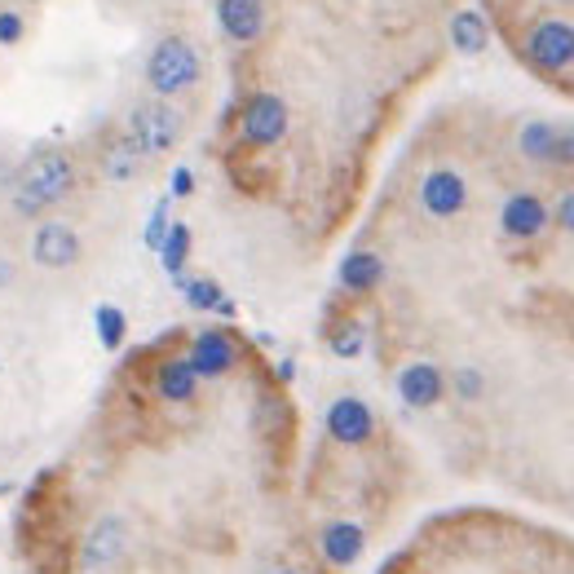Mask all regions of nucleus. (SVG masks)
Returning <instances> with one entry per match:
<instances>
[{
  "label": "nucleus",
  "instance_id": "f257e3e1",
  "mask_svg": "<svg viewBox=\"0 0 574 574\" xmlns=\"http://www.w3.org/2000/svg\"><path fill=\"white\" fill-rule=\"evenodd\" d=\"M72 181H76V173H72V160L67 155H62V151H36L23 164V173H18L14 208L27 213V217H36V213L53 208L62 195H67Z\"/></svg>",
  "mask_w": 574,
  "mask_h": 574
},
{
  "label": "nucleus",
  "instance_id": "f03ea898",
  "mask_svg": "<svg viewBox=\"0 0 574 574\" xmlns=\"http://www.w3.org/2000/svg\"><path fill=\"white\" fill-rule=\"evenodd\" d=\"M146 80H151V89L160 98H173V93L190 89V85L200 80V53L190 49L181 36L160 40L151 49V58H146Z\"/></svg>",
  "mask_w": 574,
  "mask_h": 574
},
{
  "label": "nucleus",
  "instance_id": "7ed1b4c3",
  "mask_svg": "<svg viewBox=\"0 0 574 574\" xmlns=\"http://www.w3.org/2000/svg\"><path fill=\"white\" fill-rule=\"evenodd\" d=\"M181 138V115L168 106V102H146L133 111L129 119V142L138 155H160V151H173Z\"/></svg>",
  "mask_w": 574,
  "mask_h": 574
},
{
  "label": "nucleus",
  "instance_id": "20e7f679",
  "mask_svg": "<svg viewBox=\"0 0 574 574\" xmlns=\"http://www.w3.org/2000/svg\"><path fill=\"white\" fill-rule=\"evenodd\" d=\"M526 58L548 76L570 72L574 67V27L565 18H539L526 31Z\"/></svg>",
  "mask_w": 574,
  "mask_h": 574
},
{
  "label": "nucleus",
  "instance_id": "39448f33",
  "mask_svg": "<svg viewBox=\"0 0 574 574\" xmlns=\"http://www.w3.org/2000/svg\"><path fill=\"white\" fill-rule=\"evenodd\" d=\"M518 146L535 164H574V124H552V119H531L518 133Z\"/></svg>",
  "mask_w": 574,
  "mask_h": 574
},
{
  "label": "nucleus",
  "instance_id": "423d86ee",
  "mask_svg": "<svg viewBox=\"0 0 574 574\" xmlns=\"http://www.w3.org/2000/svg\"><path fill=\"white\" fill-rule=\"evenodd\" d=\"M288 133V106L275 93H257L243 106V142L252 146H275Z\"/></svg>",
  "mask_w": 574,
  "mask_h": 574
},
{
  "label": "nucleus",
  "instance_id": "0eeeda50",
  "mask_svg": "<svg viewBox=\"0 0 574 574\" xmlns=\"http://www.w3.org/2000/svg\"><path fill=\"white\" fill-rule=\"evenodd\" d=\"M552 213L544 208L539 195H531V190H518V195H508L503 208H499V226L508 239H539L548 230Z\"/></svg>",
  "mask_w": 574,
  "mask_h": 574
},
{
  "label": "nucleus",
  "instance_id": "6e6552de",
  "mask_svg": "<svg viewBox=\"0 0 574 574\" xmlns=\"http://www.w3.org/2000/svg\"><path fill=\"white\" fill-rule=\"evenodd\" d=\"M420 204H424L429 217H456V213H464V204H469V186H464L460 173L437 168V173H429V177L420 181Z\"/></svg>",
  "mask_w": 574,
  "mask_h": 574
},
{
  "label": "nucleus",
  "instance_id": "1a4fd4ad",
  "mask_svg": "<svg viewBox=\"0 0 574 574\" xmlns=\"http://www.w3.org/2000/svg\"><path fill=\"white\" fill-rule=\"evenodd\" d=\"M31 257H36V266H44V270H67V266H76V257H80V239L62 226V221H44L40 230H36V239H31Z\"/></svg>",
  "mask_w": 574,
  "mask_h": 574
},
{
  "label": "nucleus",
  "instance_id": "9d476101",
  "mask_svg": "<svg viewBox=\"0 0 574 574\" xmlns=\"http://www.w3.org/2000/svg\"><path fill=\"white\" fill-rule=\"evenodd\" d=\"M371 429H375V416H371V407H367L362 398L345 394V398H336V403L328 407V433H332L336 442L362 446V442L371 437Z\"/></svg>",
  "mask_w": 574,
  "mask_h": 574
},
{
  "label": "nucleus",
  "instance_id": "9b49d317",
  "mask_svg": "<svg viewBox=\"0 0 574 574\" xmlns=\"http://www.w3.org/2000/svg\"><path fill=\"white\" fill-rule=\"evenodd\" d=\"M217 23L230 40L247 44V40H257L262 27H266V5L262 0H217Z\"/></svg>",
  "mask_w": 574,
  "mask_h": 574
},
{
  "label": "nucleus",
  "instance_id": "f8f14e48",
  "mask_svg": "<svg viewBox=\"0 0 574 574\" xmlns=\"http://www.w3.org/2000/svg\"><path fill=\"white\" fill-rule=\"evenodd\" d=\"M442 394H446V380L433 362H411L398 371V398L407 407H433L442 403Z\"/></svg>",
  "mask_w": 574,
  "mask_h": 574
},
{
  "label": "nucleus",
  "instance_id": "ddd939ff",
  "mask_svg": "<svg viewBox=\"0 0 574 574\" xmlns=\"http://www.w3.org/2000/svg\"><path fill=\"white\" fill-rule=\"evenodd\" d=\"M190 367H195V375L204 380H213V375H226L230 367H234V345H230V336H221V332H200L195 336V345H190Z\"/></svg>",
  "mask_w": 574,
  "mask_h": 574
},
{
  "label": "nucleus",
  "instance_id": "4468645a",
  "mask_svg": "<svg viewBox=\"0 0 574 574\" xmlns=\"http://www.w3.org/2000/svg\"><path fill=\"white\" fill-rule=\"evenodd\" d=\"M119 552H124V522H119V518H102V522L93 526V535L85 539V565H89V570H102V565H111Z\"/></svg>",
  "mask_w": 574,
  "mask_h": 574
},
{
  "label": "nucleus",
  "instance_id": "2eb2a0df",
  "mask_svg": "<svg viewBox=\"0 0 574 574\" xmlns=\"http://www.w3.org/2000/svg\"><path fill=\"white\" fill-rule=\"evenodd\" d=\"M362 548H367V535L354 522H336V526L323 531V557L332 565H354L362 557Z\"/></svg>",
  "mask_w": 574,
  "mask_h": 574
},
{
  "label": "nucleus",
  "instance_id": "dca6fc26",
  "mask_svg": "<svg viewBox=\"0 0 574 574\" xmlns=\"http://www.w3.org/2000/svg\"><path fill=\"white\" fill-rule=\"evenodd\" d=\"M380 279H385V262H380L375 252H349L341 262V288H349V292H371Z\"/></svg>",
  "mask_w": 574,
  "mask_h": 574
},
{
  "label": "nucleus",
  "instance_id": "f3484780",
  "mask_svg": "<svg viewBox=\"0 0 574 574\" xmlns=\"http://www.w3.org/2000/svg\"><path fill=\"white\" fill-rule=\"evenodd\" d=\"M160 398H168V403H190L195 398V385H200V375H195V367H190V358H173V362H164L160 367Z\"/></svg>",
  "mask_w": 574,
  "mask_h": 574
},
{
  "label": "nucleus",
  "instance_id": "a211bd4d",
  "mask_svg": "<svg viewBox=\"0 0 574 574\" xmlns=\"http://www.w3.org/2000/svg\"><path fill=\"white\" fill-rule=\"evenodd\" d=\"M177 283H181V296L190 309H213L221 318H234V301L221 292L217 279H177Z\"/></svg>",
  "mask_w": 574,
  "mask_h": 574
},
{
  "label": "nucleus",
  "instance_id": "6ab92c4d",
  "mask_svg": "<svg viewBox=\"0 0 574 574\" xmlns=\"http://www.w3.org/2000/svg\"><path fill=\"white\" fill-rule=\"evenodd\" d=\"M486 18L477 14V10H460L456 18H451V44L460 49V53H482L486 49Z\"/></svg>",
  "mask_w": 574,
  "mask_h": 574
},
{
  "label": "nucleus",
  "instance_id": "aec40b11",
  "mask_svg": "<svg viewBox=\"0 0 574 574\" xmlns=\"http://www.w3.org/2000/svg\"><path fill=\"white\" fill-rule=\"evenodd\" d=\"M186 257H190V230H186L181 221H173L168 234H164V243H160V262H164V270H168L173 279H181Z\"/></svg>",
  "mask_w": 574,
  "mask_h": 574
},
{
  "label": "nucleus",
  "instance_id": "412c9836",
  "mask_svg": "<svg viewBox=\"0 0 574 574\" xmlns=\"http://www.w3.org/2000/svg\"><path fill=\"white\" fill-rule=\"evenodd\" d=\"M124 328H129V323H124V309H115V305H102L98 309V336H102L106 349H119L124 345Z\"/></svg>",
  "mask_w": 574,
  "mask_h": 574
},
{
  "label": "nucleus",
  "instance_id": "4be33fe9",
  "mask_svg": "<svg viewBox=\"0 0 574 574\" xmlns=\"http://www.w3.org/2000/svg\"><path fill=\"white\" fill-rule=\"evenodd\" d=\"M106 173H111V177H133V173H138V151H133L129 142H119V146L106 155Z\"/></svg>",
  "mask_w": 574,
  "mask_h": 574
},
{
  "label": "nucleus",
  "instance_id": "5701e85b",
  "mask_svg": "<svg viewBox=\"0 0 574 574\" xmlns=\"http://www.w3.org/2000/svg\"><path fill=\"white\" fill-rule=\"evenodd\" d=\"M362 341H367V332H362L358 323H345V328L332 336V349H336V358H354V354H362Z\"/></svg>",
  "mask_w": 574,
  "mask_h": 574
},
{
  "label": "nucleus",
  "instance_id": "b1692460",
  "mask_svg": "<svg viewBox=\"0 0 574 574\" xmlns=\"http://www.w3.org/2000/svg\"><path fill=\"white\" fill-rule=\"evenodd\" d=\"M168 200H160L155 204V213H151V221H146V247L151 252H160V243H164V234H168Z\"/></svg>",
  "mask_w": 574,
  "mask_h": 574
},
{
  "label": "nucleus",
  "instance_id": "393cba45",
  "mask_svg": "<svg viewBox=\"0 0 574 574\" xmlns=\"http://www.w3.org/2000/svg\"><path fill=\"white\" fill-rule=\"evenodd\" d=\"M482 390H486V380H482L477 367H460V371H456V394H460V398L473 403V398H482Z\"/></svg>",
  "mask_w": 574,
  "mask_h": 574
},
{
  "label": "nucleus",
  "instance_id": "a878e982",
  "mask_svg": "<svg viewBox=\"0 0 574 574\" xmlns=\"http://www.w3.org/2000/svg\"><path fill=\"white\" fill-rule=\"evenodd\" d=\"M23 40V18L14 10H0V44H18Z\"/></svg>",
  "mask_w": 574,
  "mask_h": 574
},
{
  "label": "nucleus",
  "instance_id": "bb28decb",
  "mask_svg": "<svg viewBox=\"0 0 574 574\" xmlns=\"http://www.w3.org/2000/svg\"><path fill=\"white\" fill-rule=\"evenodd\" d=\"M552 221H557L561 230H570V234H574V190H565V195L557 200V208H552Z\"/></svg>",
  "mask_w": 574,
  "mask_h": 574
},
{
  "label": "nucleus",
  "instance_id": "cd10ccee",
  "mask_svg": "<svg viewBox=\"0 0 574 574\" xmlns=\"http://www.w3.org/2000/svg\"><path fill=\"white\" fill-rule=\"evenodd\" d=\"M190 190H195V173H190V168H177V173H173V195L181 200V195H190Z\"/></svg>",
  "mask_w": 574,
  "mask_h": 574
},
{
  "label": "nucleus",
  "instance_id": "c85d7f7f",
  "mask_svg": "<svg viewBox=\"0 0 574 574\" xmlns=\"http://www.w3.org/2000/svg\"><path fill=\"white\" fill-rule=\"evenodd\" d=\"M5 279H10V270H5V262H0V288H5Z\"/></svg>",
  "mask_w": 574,
  "mask_h": 574
},
{
  "label": "nucleus",
  "instance_id": "c756f323",
  "mask_svg": "<svg viewBox=\"0 0 574 574\" xmlns=\"http://www.w3.org/2000/svg\"><path fill=\"white\" fill-rule=\"evenodd\" d=\"M279 574H296V570H279Z\"/></svg>",
  "mask_w": 574,
  "mask_h": 574
}]
</instances>
